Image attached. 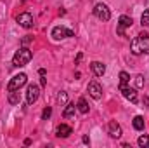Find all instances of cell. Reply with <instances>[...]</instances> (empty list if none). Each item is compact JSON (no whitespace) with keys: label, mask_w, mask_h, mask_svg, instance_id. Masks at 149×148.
Listing matches in <instances>:
<instances>
[{"label":"cell","mask_w":149,"mask_h":148,"mask_svg":"<svg viewBox=\"0 0 149 148\" xmlns=\"http://www.w3.org/2000/svg\"><path fill=\"white\" fill-rule=\"evenodd\" d=\"M132 54L139 56L142 52H148L149 54V33L148 32H141L137 37L132 40Z\"/></svg>","instance_id":"cell-1"},{"label":"cell","mask_w":149,"mask_h":148,"mask_svg":"<svg viewBox=\"0 0 149 148\" xmlns=\"http://www.w3.org/2000/svg\"><path fill=\"white\" fill-rule=\"evenodd\" d=\"M31 58H33V52H31L28 47H21L19 51H16V54H14V58H12V66L21 68V66L28 65V63L31 61Z\"/></svg>","instance_id":"cell-2"},{"label":"cell","mask_w":149,"mask_h":148,"mask_svg":"<svg viewBox=\"0 0 149 148\" xmlns=\"http://www.w3.org/2000/svg\"><path fill=\"white\" fill-rule=\"evenodd\" d=\"M26 82H28V77H26V73L14 75V77L10 78L9 85H7V91H9V92H12V91H19V89H21Z\"/></svg>","instance_id":"cell-3"},{"label":"cell","mask_w":149,"mask_h":148,"mask_svg":"<svg viewBox=\"0 0 149 148\" xmlns=\"http://www.w3.org/2000/svg\"><path fill=\"white\" fill-rule=\"evenodd\" d=\"M94 14H95V18L101 19V21H109V18H111V12H109V9H108L106 4H97V5L94 7Z\"/></svg>","instance_id":"cell-4"},{"label":"cell","mask_w":149,"mask_h":148,"mask_svg":"<svg viewBox=\"0 0 149 148\" xmlns=\"http://www.w3.org/2000/svg\"><path fill=\"white\" fill-rule=\"evenodd\" d=\"M52 37H54V40H63V38L74 37V32L64 28V26H56V28L52 30Z\"/></svg>","instance_id":"cell-5"},{"label":"cell","mask_w":149,"mask_h":148,"mask_svg":"<svg viewBox=\"0 0 149 148\" xmlns=\"http://www.w3.org/2000/svg\"><path fill=\"white\" fill-rule=\"evenodd\" d=\"M38 96H40V87L35 85V84H30L28 89H26V103L28 105H33L38 99Z\"/></svg>","instance_id":"cell-6"},{"label":"cell","mask_w":149,"mask_h":148,"mask_svg":"<svg viewBox=\"0 0 149 148\" xmlns=\"http://www.w3.org/2000/svg\"><path fill=\"white\" fill-rule=\"evenodd\" d=\"M16 21L19 23V26H23V28H31L33 26V16L30 14V12H21L17 18H16Z\"/></svg>","instance_id":"cell-7"},{"label":"cell","mask_w":149,"mask_h":148,"mask_svg":"<svg viewBox=\"0 0 149 148\" xmlns=\"http://www.w3.org/2000/svg\"><path fill=\"white\" fill-rule=\"evenodd\" d=\"M88 94H90V98H94V99H101V96H102V87H101V84L99 82H90L88 84Z\"/></svg>","instance_id":"cell-8"},{"label":"cell","mask_w":149,"mask_h":148,"mask_svg":"<svg viewBox=\"0 0 149 148\" xmlns=\"http://www.w3.org/2000/svg\"><path fill=\"white\" fill-rule=\"evenodd\" d=\"M120 91H121V94H123V96H125L130 103H137V101H139V96H137L135 89L127 87V85H120Z\"/></svg>","instance_id":"cell-9"},{"label":"cell","mask_w":149,"mask_h":148,"mask_svg":"<svg viewBox=\"0 0 149 148\" xmlns=\"http://www.w3.org/2000/svg\"><path fill=\"white\" fill-rule=\"evenodd\" d=\"M132 25H134V21H132L130 16H120V19H118V33L125 37V28H128Z\"/></svg>","instance_id":"cell-10"},{"label":"cell","mask_w":149,"mask_h":148,"mask_svg":"<svg viewBox=\"0 0 149 148\" xmlns=\"http://www.w3.org/2000/svg\"><path fill=\"white\" fill-rule=\"evenodd\" d=\"M108 134H109L111 138H120V136H121V127H120V124H118L116 120H111V122L108 124Z\"/></svg>","instance_id":"cell-11"},{"label":"cell","mask_w":149,"mask_h":148,"mask_svg":"<svg viewBox=\"0 0 149 148\" xmlns=\"http://www.w3.org/2000/svg\"><path fill=\"white\" fill-rule=\"evenodd\" d=\"M90 68H92V72L95 73V77H102V75L106 73V66H104L101 61H92Z\"/></svg>","instance_id":"cell-12"},{"label":"cell","mask_w":149,"mask_h":148,"mask_svg":"<svg viewBox=\"0 0 149 148\" xmlns=\"http://www.w3.org/2000/svg\"><path fill=\"white\" fill-rule=\"evenodd\" d=\"M71 132H73V129H71L70 125H66V124L57 125V136H59V138H68Z\"/></svg>","instance_id":"cell-13"},{"label":"cell","mask_w":149,"mask_h":148,"mask_svg":"<svg viewBox=\"0 0 149 148\" xmlns=\"http://www.w3.org/2000/svg\"><path fill=\"white\" fill-rule=\"evenodd\" d=\"M76 110L80 111V113H88V105H87V99H85V98H80V99H78Z\"/></svg>","instance_id":"cell-14"},{"label":"cell","mask_w":149,"mask_h":148,"mask_svg":"<svg viewBox=\"0 0 149 148\" xmlns=\"http://www.w3.org/2000/svg\"><path fill=\"white\" fill-rule=\"evenodd\" d=\"M19 101H21V96H19L17 91L9 92V103H10V105H19Z\"/></svg>","instance_id":"cell-15"},{"label":"cell","mask_w":149,"mask_h":148,"mask_svg":"<svg viewBox=\"0 0 149 148\" xmlns=\"http://www.w3.org/2000/svg\"><path fill=\"white\" fill-rule=\"evenodd\" d=\"M134 129H137V131H142L144 129V118L141 117V115H137V117H134Z\"/></svg>","instance_id":"cell-16"},{"label":"cell","mask_w":149,"mask_h":148,"mask_svg":"<svg viewBox=\"0 0 149 148\" xmlns=\"http://www.w3.org/2000/svg\"><path fill=\"white\" fill-rule=\"evenodd\" d=\"M74 110H76V105H74V103H70V105L66 106V110L63 111V117H64V118H68V117H71V115L74 113Z\"/></svg>","instance_id":"cell-17"},{"label":"cell","mask_w":149,"mask_h":148,"mask_svg":"<svg viewBox=\"0 0 149 148\" xmlns=\"http://www.w3.org/2000/svg\"><path fill=\"white\" fill-rule=\"evenodd\" d=\"M137 143H139V147L141 148H148L149 147V136L148 134H142V136L137 140Z\"/></svg>","instance_id":"cell-18"},{"label":"cell","mask_w":149,"mask_h":148,"mask_svg":"<svg viewBox=\"0 0 149 148\" xmlns=\"http://www.w3.org/2000/svg\"><path fill=\"white\" fill-rule=\"evenodd\" d=\"M128 82H130V75L127 72H121L120 73V85H127Z\"/></svg>","instance_id":"cell-19"},{"label":"cell","mask_w":149,"mask_h":148,"mask_svg":"<svg viewBox=\"0 0 149 148\" xmlns=\"http://www.w3.org/2000/svg\"><path fill=\"white\" fill-rule=\"evenodd\" d=\"M66 101H68V94H66L64 91H61L59 96H57V103H59V105H66Z\"/></svg>","instance_id":"cell-20"},{"label":"cell","mask_w":149,"mask_h":148,"mask_svg":"<svg viewBox=\"0 0 149 148\" xmlns=\"http://www.w3.org/2000/svg\"><path fill=\"white\" fill-rule=\"evenodd\" d=\"M141 23H142V26H149V9L144 11V14L141 18Z\"/></svg>","instance_id":"cell-21"},{"label":"cell","mask_w":149,"mask_h":148,"mask_svg":"<svg viewBox=\"0 0 149 148\" xmlns=\"http://www.w3.org/2000/svg\"><path fill=\"white\" fill-rule=\"evenodd\" d=\"M135 87H137V89L144 87V77H142V75H137V77H135Z\"/></svg>","instance_id":"cell-22"},{"label":"cell","mask_w":149,"mask_h":148,"mask_svg":"<svg viewBox=\"0 0 149 148\" xmlns=\"http://www.w3.org/2000/svg\"><path fill=\"white\" fill-rule=\"evenodd\" d=\"M50 115H52V108H50V106L43 108V111H42V118H43V120H47V118H49Z\"/></svg>","instance_id":"cell-23"},{"label":"cell","mask_w":149,"mask_h":148,"mask_svg":"<svg viewBox=\"0 0 149 148\" xmlns=\"http://www.w3.org/2000/svg\"><path fill=\"white\" fill-rule=\"evenodd\" d=\"M38 73H40V82H42V85L45 87V85H47V78H45V70H43V68H40V70H38Z\"/></svg>","instance_id":"cell-24"},{"label":"cell","mask_w":149,"mask_h":148,"mask_svg":"<svg viewBox=\"0 0 149 148\" xmlns=\"http://www.w3.org/2000/svg\"><path fill=\"white\" fill-rule=\"evenodd\" d=\"M81 58H83V54H81V52H78V56H76V59H74V65H78V63L81 61Z\"/></svg>","instance_id":"cell-25"},{"label":"cell","mask_w":149,"mask_h":148,"mask_svg":"<svg viewBox=\"0 0 149 148\" xmlns=\"http://www.w3.org/2000/svg\"><path fill=\"white\" fill-rule=\"evenodd\" d=\"M142 105H144L146 108H149V98H148V96H144V99H142Z\"/></svg>","instance_id":"cell-26"},{"label":"cell","mask_w":149,"mask_h":148,"mask_svg":"<svg viewBox=\"0 0 149 148\" xmlns=\"http://www.w3.org/2000/svg\"><path fill=\"white\" fill-rule=\"evenodd\" d=\"M31 40H33L31 37H24V38H23V44H30Z\"/></svg>","instance_id":"cell-27"},{"label":"cell","mask_w":149,"mask_h":148,"mask_svg":"<svg viewBox=\"0 0 149 148\" xmlns=\"http://www.w3.org/2000/svg\"><path fill=\"white\" fill-rule=\"evenodd\" d=\"M24 145H26V147H28V145H31V140H30V138H26V140H24Z\"/></svg>","instance_id":"cell-28"}]
</instances>
